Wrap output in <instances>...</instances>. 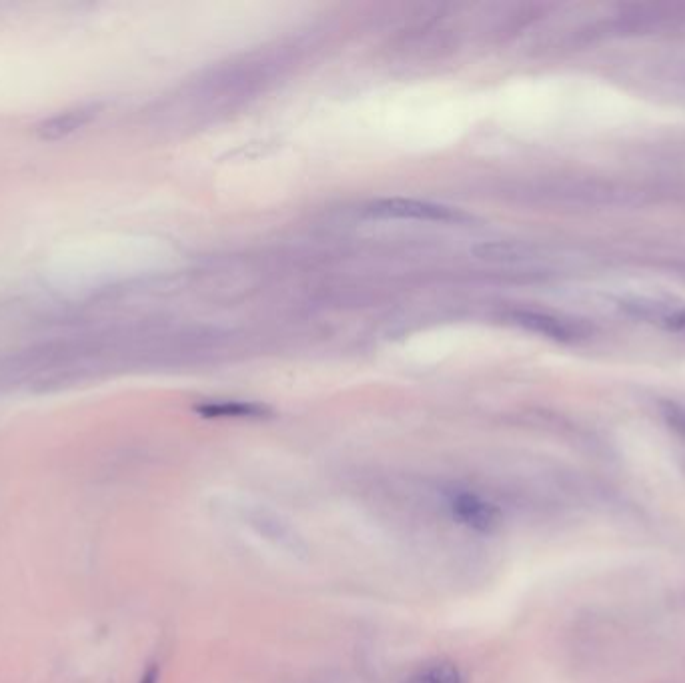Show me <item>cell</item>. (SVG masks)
Returning a JSON list of instances; mask_svg holds the SVG:
<instances>
[{"mask_svg":"<svg viewBox=\"0 0 685 683\" xmlns=\"http://www.w3.org/2000/svg\"><path fill=\"white\" fill-rule=\"evenodd\" d=\"M367 213L377 219H405L425 223H461L467 217L459 211L417 199H379L367 207Z\"/></svg>","mask_w":685,"mask_h":683,"instance_id":"1","label":"cell"},{"mask_svg":"<svg viewBox=\"0 0 685 683\" xmlns=\"http://www.w3.org/2000/svg\"><path fill=\"white\" fill-rule=\"evenodd\" d=\"M621 309L649 325H657L665 331L685 335V307L669 301L649 299V297H627L619 301Z\"/></svg>","mask_w":685,"mask_h":683,"instance_id":"2","label":"cell"},{"mask_svg":"<svg viewBox=\"0 0 685 683\" xmlns=\"http://www.w3.org/2000/svg\"><path fill=\"white\" fill-rule=\"evenodd\" d=\"M451 513L459 523L477 533H491L501 525V509L471 491H459L451 497Z\"/></svg>","mask_w":685,"mask_h":683,"instance_id":"3","label":"cell"},{"mask_svg":"<svg viewBox=\"0 0 685 683\" xmlns=\"http://www.w3.org/2000/svg\"><path fill=\"white\" fill-rule=\"evenodd\" d=\"M515 323L533 331V333H539V335H545L549 339H555V341H561V343H569V341H575L583 335V331L567 321V319H559V317H553V315H547V313H533V311H517L513 315Z\"/></svg>","mask_w":685,"mask_h":683,"instance_id":"4","label":"cell"},{"mask_svg":"<svg viewBox=\"0 0 685 683\" xmlns=\"http://www.w3.org/2000/svg\"><path fill=\"white\" fill-rule=\"evenodd\" d=\"M95 115V109H87V107H81V109H73V111H65L49 121H45L41 127H39V135L47 141H57V139H63L71 133H75L77 129L85 127Z\"/></svg>","mask_w":685,"mask_h":683,"instance_id":"5","label":"cell"},{"mask_svg":"<svg viewBox=\"0 0 685 683\" xmlns=\"http://www.w3.org/2000/svg\"><path fill=\"white\" fill-rule=\"evenodd\" d=\"M403 683H465V681L455 663L433 661L413 671Z\"/></svg>","mask_w":685,"mask_h":683,"instance_id":"6","label":"cell"},{"mask_svg":"<svg viewBox=\"0 0 685 683\" xmlns=\"http://www.w3.org/2000/svg\"><path fill=\"white\" fill-rule=\"evenodd\" d=\"M197 411L205 417H263L267 415V407L255 405V403H241V401H219V403H207L197 407Z\"/></svg>","mask_w":685,"mask_h":683,"instance_id":"7","label":"cell"},{"mask_svg":"<svg viewBox=\"0 0 685 683\" xmlns=\"http://www.w3.org/2000/svg\"><path fill=\"white\" fill-rule=\"evenodd\" d=\"M141 683H159V665H151L141 677Z\"/></svg>","mask_w":685,"mask_h":683,"instance_id":"8","label":"cell"}]
</instances>
